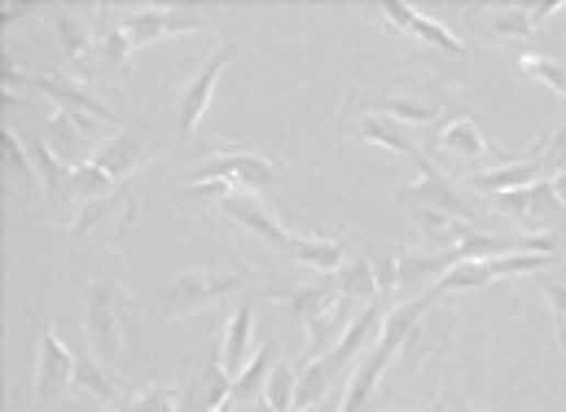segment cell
<instances>
[{
	"instance_id": "obj_11",
	"label": "cell",
	"mask_w": 566,
	"mask_h": 412,
	"mask_svg": "<svg viewBox=\"0 0 566 412\" xmlns=\"http://www.w3.org/2000/svg\"><path fill=\"white\" fill-rule=\"evenodd\" d=\"M70 188H75L79 197L97 202V197H105V188H110V175H105L97 162H83V167H75V175H70Z\"/></svg>"
},
{
	"instance_id": "obj_2",
	"label": "cell",
	"mask_w": 566,
	"mask_h": 412,
	"mask_svg": "<svg viewBox=\"0 0 566 412\" xmlns=\"http://www.w3.org/2000/svg\"><path fill=\"white\" fill-rule=\"evenodd\" d=\"M228 57H233V48L211 53V57H206V66L184 83V96H180V105H176V136H180V140L197 127V118H202V110H206V101H211V88H215L219 70L228 66Z\"/></svg>"
},
{
	"instance_id": "obj_12",
	"label": "cell",
	"mask_w": 566,
	"mask_h": 412,
	"mask_svg": "<svg viewBox=\"0 0 566 412\" xmlns=\"http://www.w3.org/2000/svg\"><path fill=\"white\" fill-rule=\"evenodd\" d=\"M518 66H522L527 75L544 79L548 88H557V92L566 96V66H557V61H548V57H535V53H522V57H518Z\"/></svg>"
},
{
	"instance_id": "obj_4",
	"label": "cell",
	"mask_w": 566,
	"mask_h": 412,
	"mask_svg": "<svg viewBox=\"0 0 566 412\" xmlns=\"http://www.w3.org/2000/svg\"><path fill=\"white\" fill-rule=\"evenodd\" d=\"M382 18H390L399 31H408V35H417L421 44H430L434 53H448V57H465V44L452 35V31H443L439 22H426L417 9H408V4H382Z\"/></svg>"
},
{
	"instance_id": "obj_8",
	"label": "cell",
	"mask_w": 566,
	"mask_h": 412,
	"mask_svg": "<svg viewBox=\"0 0 566 412\" xmlns=\"http://www.w3.org/2000/svg\"><path fill=\"white\" fill-rule=\"evenodd\" d=\"M31 162H35V171H39V180H44V188H53V193H61L66 184H70V175H75V167H66L53 149H48V140L44 136H35L31 145Z\"/></svg>"
},
{
	"instance_id": "obj_13",
	"label": "cell",
	"mask_w": 566,
	"mask_h": 412,
	"mask_svg": "<svg viewBox=\"0 0 566 412\" xmlns=\"http://www.w3.org/2000/svg\"><path fill=\"white\" fill-rule=\"evenodd\" d=\"M540 162H544V171L566 167V123H562V127L548 136V145H544V158H540Z\"/></svg>"
},
{
	"instance_id": "obj_14",
	"label": "cell",
	"mask_w": 566,
	"mask_h": 412,
	"mask_svg": "<svg viewBox=\"0 0 566 412\" xmlns=\"http://www.w3.org/2000/svg\"><path fill=\"white\" fill-rule=\"evenodd\" d=\"M553 193H557V202H566V167L553 175Z\"/></svg>"
},
{
	"instance_id": "obj_7",
	"label": "cell",
	"mask_w": 566,
	"mask_h": 412,
	"mask_svg": "<svg viewBox=\"0 0 566 412\" xmlns=\"http://www.w3.org/2000/svg\"><path fill=\"white\" fill-rule=\"evenodd\" d=\"M443 149H452V153H461V158H469V162L496 158V153H491V145L483 140V131H478L469 118H456L452 127H443Z\"/></svg>"
},
{
	"instance_id": "obj_3",
	"label": "cell",
	"mask_w": 566,
	"mask_h": 412,
	"mask_svg": "<svg viewBox=\"0 0 566 412\" xmlns=\"http://www.w3.org/2000/svg\"><path fill=\"white\" fill-rule=\"evenodd\" d=\"M193 175L197 180H241V184H250V188H268L276 175H272V167L263 162V158H254V153H228V158H206V162H197L193 167Z\"/></svg>"
},
{
	"instance_id": "obj_10",
	"label": "cell",
	"mask_w": 566,
	"mask_h": 412,
	"mask_svg": "<svg viewBox=\"0 0 566 412\" xmlns=\"http://www.w3.org/2000/svg\"><path fill=\"white\" fill-rule=\"evenodd\" d=\"M377 110L390 114V118H399V123H430V118H434V105L412 101V96H382Z\"/></svg>"
},
{
	"instance_id": "obj_9",
	"label": "cell",
	"mask_w": 566,
	"mask_h": 412,
	"mask_svg": "<svg viewBox=\"0 0 566 412\" xmlns=\"http://www.w3.org/2000/svg\"><path fill=\"white\" fill-rule=\"evenodd\" d=\"M360 136H364V140H377V145H386V149H399L404 158H412V162H417V171H426V167H430V162H421V153H417V149H412V145H408L390 123L364 118V123H360Z\"/></svg>"
},
{
	"instance_id": "obj_5",
	"label": "cell",
	"mask_w": 566,
	"mask_h": 412,
	"mask_svg": "<svg viewBox=\"0 0 566 412\" xmlns=\"http://www.w3.org/2000/svg\"><path fill=\"white\" fill-rule=\"evenodd\" d=\"M145 158V145H140V136H132V131H114L97 153H92V162L110 175V180H118V175H127L136 162Z\"/></svg>"
},
{
	"instance_id": "obj_6",
	"label": "cell",
	"mask_w": 566,
	"mask_h": 412,
	"mask_svg": "<svg viewBox=\"0 0 566 412\" xmlns=\"http://www.w3.org/2000/svg\"><path fill=\"white\" fill-rule=\"evenodd\" d=\"M540 175H544V162L540 158H527V162H509V167H496V171L474 175V188H483V193H513V188H527Z\"/></svg>"
},
{
	"instance_id": "obj_1",
	"label": "cell",
	"mask_w": 566,
	"mask_h": 412,
	"mask_svg": "<svg viewBox=\"0 0 566 412\" xmlns=\"http://www.w3.org/2000/svg\"><path fill=\"white\" fill-rule=\"evenodd\" d=\"M4 83L9 88H39L57 110H66L75 123H79V131L92 140V136H101V127H110L114 123V110L101 101V96H92V92H83V88H75L70 79H61V75H26V70H9L4 75Z\"/></svg>"
}]
</instances>
